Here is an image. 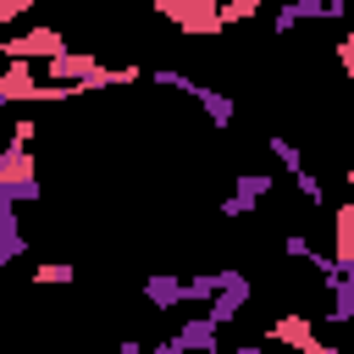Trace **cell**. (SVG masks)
<instances>
[{
  "label": "cell",
  "mask_w": 354,
  "mask_h": 354,
  "mask_svg": "<svg viewBox=\"0 0 354 354\" xmlns=\"http://www.w3.org/2000/svg\"><path fill=\"white\" fill-rule=\"evenodd\" d=\"M61 50H66V44H61L55 28H33V33L6 39V55H28V61H50V55H61Z\"/></svg>",
  "instance_id": "5b68a950"
},
{
  "label": "cell",
  "mask_w": 354,
  "mask_h": 354,
  "mask_svg": "<svg viewBox=\"0 0 354 354\" xmlns=\"http://www.w3.org/2000/svg\"><path fill=\"white\" fill-rule=\"evenodd\" d=\"M266 194H271V177H266V171H243L238 188H232V199H221V216H227V221H243Z\"/></svg>",
  "instance_id": "3957f363"
},
{
  "label": "cell",
  "mask_w": 354,
  "mask_h": 354,
  "mask_svg": "<svg viewBox=\"0 0 354 354\" xmlns=\"http://www.w3.org/2000/svg\"><path fill=\"white\" fill-rule=\"evenodd\" d=\"M348 188H354V166H348Z\"/></svg>",
  "instance_id": "ffe728a7"
},
{
  "label": "cell",
  "mask_w": 354,
  "mask_h": 354,
  "mask_svg": "<svg viewBox=\"0 0 354 354\" xmlns=\"http://www.w3.org/2000/svg\"><path fill=\"white\" fill-rule=\"evenodd\" d=\"M216 343H221V321H210V315H194V321H183L171 337H160V343H155V354H188V348L210 354Z\"/></svg>",
  "instance_id": "7a4b0ae2"
},
{
  "label": "cell",
  "mask_w": 354,
  "mask_h": 354,
  "mask_svg": "<svg viewBox=\"0 0 354 354\" xmlns=\"http://www.w3.org/2000/svg\"><path fill=\"white\" fill-rule=\"evenodd\" d=\"M337 61H343V72H348V77H354V33H348V39H343V44H337Z\"/></svg>",
  "instance_id": "d6986e66"
},
{
  "label": "cell",
  "mask_w": 354,
  "mask_h": 354,
  "mask_svg": "<svg viewBox=\"0 0 354 354\" xmlns=\"http://www.w3.org/2000/svg\"><path fill=\"white\" fill-rule=\"evenodd\" d=\"M326 321H354V260L326 277Z\"/></svg>",
  "instance_id": "277c9868"
},
{
  "label": "cell",
  "mask_w": 354,
  "mask_h": 354,
  "mask_svg": "<svg viewBox=\"0 0 354 354\" xmlns=\"http://www.w3.org/2000/svg\"><path fill=\"white\" fill-rule=\"evenodd\" d=\"M144 299H149L155 310H177V304H188V282L171 277V271H155V277L144 282Z\"/></svg>",
  "instance_id": "8992f818"
},
{
  "label": "cell",
  "mask_w": 354,
  "mask_h": 354,
  "mask_svg": "<svg viewBox=\"0 0 354 354\" xmlns=\"http://www.w3.org/2000/svg\"><path fill=\"white\" fill-rule=\"evenodd\" d=\"M22 249H28V238H22V216H17L11 199H0V260L11 266V260H22Z\"/></svg>",
  "instance_id": "52a82bcc"
},
{
  "label": "cell",
  "mask_w": 354,
  "mask_h": 354,
  "mask_svg": "<svg viewBox=\"0 0 354 354\" xmlns=\"http://www.w3.org/2000/svg\"><path fill=\"white\" fill-rule=\"evenodd\" d=\"M11 177H33V155H28V144H6V155H0V183H11Z\"/></svg>",
  "instance_id": "30bf717a"
},
{
  "label": "cell",
  "mask_w": 354,
  "mask_h": 354,
  "mask_svg": "<svg viewBox=\"0 0 354 354\" xmlns=\"http://www.w3.org/2000/svg\"><path fill=\"white\" fill-rule=\"evenodd\" d=\"M293 183H299V194H304L310 205H321V199H326V188H321V177H315L310 166H299V171H293Z\"/></svg>",
  "instance_id": "5bb4252c"
},
{
  "label": "cell",
  "mask_w": 354,
  "mask_h": 354,
  "mask_svg": "<svg viewBox=\"0 0 354 354\" xmlns=\"http://www.w3.org/2000/svg\"><path fill=\"white\" fill-rule=\"evenodd\" d=\"M194 100H199V111H205V116H210L216 127H232V116H238V105H232L227 94H216V88H199Z\"/></svg>",
  "instance_id": "9c48e42d"
},
{
  "label": "cell",
  "mask_w": 354,
  "mask_h": 354,
  "mask_svg": "<svg viewBox=\"0 0 354 354\" xmlns=\"http://www.w3.org/2000/svg\"><path fill=\"white\" fill-rule=\"evenodd\" d=\"M210 293H216V271L188 277V304H210Z\"/></svg>",
  "instance_id": "9a60e30c"
},
{
  "label": "cell",
  "mask_w": 354,
  "mask_h": 354,
  "mask_svg": "<svg viewBox=\"0 0 354 354\" xmlns=\"http://www.w3.org/2000/svg\"><path fill=\"white\" fill-rule=\"evenodd\" d=\"M243 304H249V277H243V271H232V266H221V271H216V293H210V310H205V315L227 326V321H238V315H243Z\"/></svg>",
  "instance_id": "6da1fadb"
},
{
  "label": "cell",
  "mask_w": 354,
  "mask_h": 354,
  "mask_svg": "<svg viewBox=\"0 0 354 354\" xmlns=\"http://www.w3.org/2000/svg\"><path fill=\"white\" fill-rule=\"evenodd\" d=\"M33 277H39V282H72L77 271H72V266H61V260H50V266H39Z\"/></svg>",
  "instance_id": "e0dca14e"
},
{
  "label": "cell",
  "mask_w": 354,
  "mask_h": 354,
  "mask_svg": "<svg viewBox=\"0 0 354 354\" xmlns=\"http://www.w3.org/2000/svg\"><path fill=\"white\" fill-rule=\"evenodd\" d=\"M266 149H271V155H277V160L288 166V177H293V171L304 166V155H299V144H293V138H282V133H266Z\"/></svg>",
  "instance_id": "4fadbf2b"
},
{
  "label": "cell",
  "mask_w": 354,
  "mask_h": 354,
  "mask_svg": "<svg viewBox=\"0 0 354 354\" xmlns=\"http://www.w3.org/2000/svg\"><path fill=\"white\" fill-rule=\"evenodd\" d=\"M282 249H288L293 260H304V254H315V243H310L304 232H288V243H282Z\"/></svg>",
  "instance_id": "ac0fdd59"
},
{
  "label": "cell",
  "mask_w": 354,
  "mask_h": 354,
  "mask_svg": "<svg viewBox=\"0 0 354 354\" xmlns=\"http://www.w3.org/2000/svg\"><path fill=\"white\" fill-rule=\"evenodd\" d=\"M271 337H277V343H293V348H304V354H321V337L310 332L304 315H282V321L271 326Z\"/></svg>",
  "instance_id": "ba28073f"
},
{
  "label": "cell",
  "mask_w": 354,
  "mask_h": 354,
  "mask_svg": "<svg viewBox=\"0 0 354 354\" xmlns=\"http://www.w3.org/2000/svg\"><path fill=\"white\" fill-rule=\"evenodd\" d=\"M0 199H11V205L44 199V183H39V177H11V183H0Z\"/></svg>",
  "instance_id": "7c38bea8"
},
{
  "label": "cell",
  "mask_w": 354,
  "mask_h": 354,
  "mask_svg": "<svg viewBox=\"0 0 354 354\" xmlns=\"http://www.w3.org/2000/svg\"><path fill=\"white\" fill-rule=\"evenodd\" d=\"M271 28H277V39H288V33L299 28V11H293V0H288V6H277V22H271Z\"/></svg>",
  "instance_id": "2e32d148"
},
{
  "label": "cell",
  "mask_w": 354,
  "mask_h": 354,
  "mask_svg": "<svg viewBox=\"0 0 354 354\" xmlns=\"http://www.w3.org/2000/svg\"><path fill=\"white\" fill-rule=\"evenodd\" d=\"M332 227H337V232H332V254H337V260L348 266V260H354V205H343Z\"/></svg>",
  "instance_id": "8fae6325"
}]
</instances>
